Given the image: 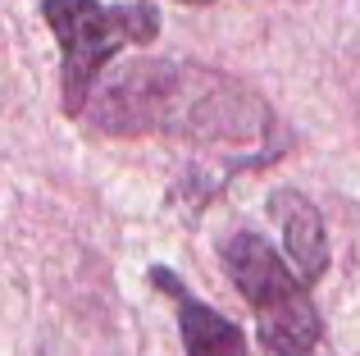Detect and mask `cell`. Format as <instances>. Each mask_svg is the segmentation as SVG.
Masks as SVG:
<instances>
[{"label":"cell","mask_w":360,"mask_h":356,"mask_svg":"<svg viewBox=\"0 0 360 356\" xmlns=\"http://www.w3.org/2000/svg\"><path fill=\"white\" fill-rule=\"evenodd\" d=\"M224 269L233 288L251 302L260 324V348L269 356H319V324L315 302L306 297V279L255 233H233L224 242Z\"/></svg>","instance_id":"obj_1"},{"label":"cell","mask_w":360,"mask_h":356,"mask_svg":"<svg viewBox=\"0 0 360 356\" xmlns=\"http://www.w3.org/2000/svg\"><path fill=\"white\" fill-rule=\"evenodd\" d=\"M64 51V115H82L96 78L123 46H146L160 32L155 5H101V0H41Z\"/></svg>","instance_id":"obj_2"},{"label":"cell","mask_w":360,"mask_h":356,"mask_svg":"<svg viewBox=\"0 0 360 356\" xmlns=\"http://www.w3.org/2000/svg\"><path fill=\"white\" fill-rule=\"evenodd\" d=\"M150 274H155V288H165V293L174 297V306H178V329H183L187 356H251L246 333L233 320H224L219 311H210L205 302H196L169 269H150Z\"/></svg>","instance_id":"obj_3"},{"label":"cell","mask_w":360,"mask_h":356,"mask_svg":"<svg viewBox=\"0 0 360 356\" xmlns=\"http://www.w3.org/2000/svg\"><path fill=\"white\" fill-rule=\"evenodd\" d=\"M269 210L283 229L292 269H297L306 284H315L328 265V242H324V220H319V210L301 192H292V187H278V192L269 196Z\"/></svg>","instance_id":"obj_4"},{"label":"cell","mask_w":360,"mask_h":356,"mask_svg":"<svg viewBox=\"0 0 360 356\" xmlns=\"http://www.w3.org/2000/svg\"><path fill=\"white\" fill-rule=\"evenodd\" d=\"M178 5H214V0H178Z\"/></svg>","instance_id":"obj_5"}]
</instances>
